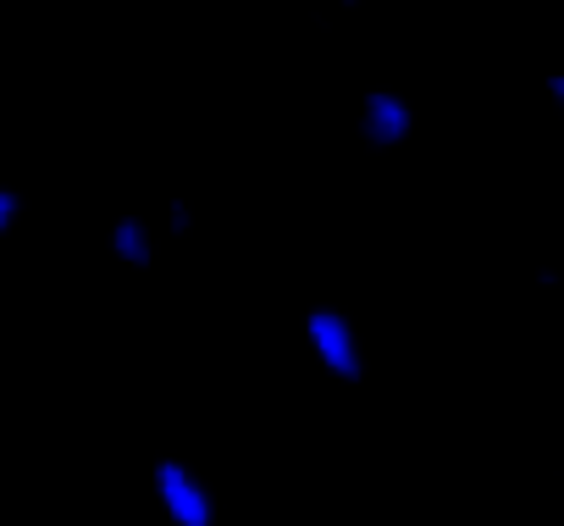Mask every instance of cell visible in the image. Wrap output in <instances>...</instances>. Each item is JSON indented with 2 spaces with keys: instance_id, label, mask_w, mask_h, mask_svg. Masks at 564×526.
<instances>
[{
  "instance_id": "6da1fadb",
  "label": "cell",
  "mask_w": 564,
  "mask_h": 526,
  "mask_svg": "<svg viewBox=\"0 0 564 526\" xmlns=\"http://www.w3.org/2000/svg\"><path fill=\"white\" fill-rule=\"evenodd\" d=\"M305 344H311V355H316L338 383H360V377H366L360 333H355V322H349L338 305H316V311H305Z\"/></svg>"
},
{
  "instance_id": "7a4b0ae2",
  "label": "cell",
  "mask_w": 564,
  "mask_h": 526,
  "mask_svg": "<svg viewBox=\"0 0 564 526\" xmlns=\"http://www.w3.org/2000/svg\"><path fill=\"white\" fill-rule=\"evenodd\" d=\"M150 487H155V498H161V509H166L172 526H216V498H210V487L183 460L161 454L150 465Z\"/></svg>"
},
{
  "instance_id": "3957f363",
  "label": "cell",
  "mask_w": 564,
  "mask_h": 526,
  "mask_svg": "<svg viewBox=\"0 0 564 526\" xmlns=\"http://www.w3.org/2000/svg\"><path fill=\"white\" fill-rule=\"evenodd\" d=\"M355 133L371 150H399L415 133V106L399 89H366L360 95V111H355Z\"/></svg>"
},
{
  "instance_id": "277c9868",
  "label": "cell",
  "mask_w": 564,
  "mask_h": 526,
  "mask_svg": "<svg viewBox=\"0 0 564 526\" xmlns=\"http://www.w3.org/2000/svg\"><path fill=\"white\" fill-rule=\"evenodd\" d=\"M111 255L122 260V267H133V272H144V267H155V222L150 216H117L111 222Z\"/></svg>"
},
{
  "instance_id": "5b68a950",
  "label": "cell",
  "mask_w": 564,
  "mask_h": 526,
  "mask_svg": "<svg viewBox=\"0 0 564 526\" xmlns=\"http://www.w3.org/2000/svg\"><path fill=\"white\" fill-rule=\"evenodd\" d=\"M23 211H29L23 189H12V183H0V233H12V227L23 222Z\"/></svg>"
},
{
  "instance_id": "8992f818",
  "label": "cell",
  "mask_w": 564,
  "mask_h": 526,
  "mask_svg": "<svg viewBox=\"0 0 564 526\" xmlns=\"http://www.w3.org/2000/svg\"><path fill=\"white\" fill-rule=\"evenodd\" d=\"M166 233H172V238H188V233H194V205H188V200H172V205H166Z\"/></svg>"
},
{
  "instance_id": "52a82bcc",
  "label": "cell",
  "mask_w": 564,
  "mask_h": 526,
  "mask_svg": "<svg viewBox=\"0 0 564 526\" xmlns=\"http://www.w3.org/2000/svg\"><path fill=\"white\" fill-rule=\"evenodd\" d=\"M338 7H360V0H338Z\"/></svg>"
}]
</instances>
